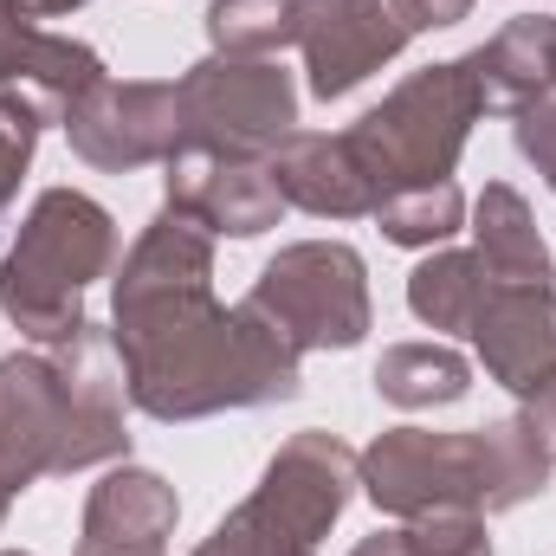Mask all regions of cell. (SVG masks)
Instances as JSON below:
<instances>
[{
    "label": "cell",
    "instance_id": "cell-23",
    "mask_svg": "<svg viewBox=\"0 0 556 556\" xmlns=\"http://www.w3.org/2000/svg\"><path fill=\"white\" fill-rule=\"evenodd\" d=\"M39 130H46V111L20 91H0V214L13 207L26 168H33V149H39Z\"/></svg>",
    "mask_w": 556,
    "mask_h": 556
},
{
    "label": "cell",
    "instance_id": "cell-5",
    "mask_svg": "<svg viewBox=\"0 0 556 556\" xmlns=\"http://www.w3.org/2000/svg\"><path fill=\"white\" fill-rule=\"evenodd\" d=\"M479 117H485V98H479L472 59H446V65L408 72L363 124H350V142H356V155L369 162V175L389 201L402 188L453 181L459 149H466Z\"/></svg>",
    "mask_w": 556,
    "mask_h": 556
},
{
    "label": "cell",
    "instance_id": "cell-21",
    "mask_svg": "<svg viewBox=\"0 0 556 556\" xmlns=\"http://www.w3.org/2000/svg\"><path fill=\"white\" fill-rule=\"evenodd\" d=\"M376 227L389 247H446L459 227H466V194L453 181H433V188H402L376 207Z\"/></svg>",
    "mask_w": 556,
    "mask_h": 556
},
{
    "label": "cell",
    "instance_id": "cell-8",
    "mask_svg": "<svg viewBox=\"0 0 556 556\" xmlns=\"http://www.w3.org/2000/svg\"><path fill=\"white\" fill-rule=\"evenodd\" d=\"M72 155H85L91 168L130 175L149 162H168L181 149V98L162 78H104L72 117H65Z\"/></svg>",
    "mask_w": 556,
    "mask_h": 556
},
{
    "label": "cell",
    "instance_id": "cell-12",
    "mask_svg": "<svg viewBox=\"0 0 556 556\" xmlns=\"http://www.w3.org/2000/svg\"><path fill=\"white\" fill-rule=\"evenodd\" d=\"M0 85L33 98L46 111V124H65L104 85V59L65 33L33 26L13 0H0Z\"/></svg>",
    "mask_w": 556,
    "mask_h": 556
},
{
    "label": "cell",
    "instance_id": "cell-13",
    "mask_svg": "<svg viewBox=\"0 0 556 556\" xmlns=\"http://www.w3.org/2000/svg\"><path fill=\"white\" fill-rule=\"evenodd\" d=\"M356 485H363L356 479V453L337 433L304 427V433H291L273 453V466H266V479H260L253 498H266L285 525H298L317 544V538H330V525L343 518V505H350Z\"/></svg>",
    "mask_w": 556,
    "mask_h": 556
},
{
    "label": "cell",
    "instance_id": "cell-14",
    "mask_svg": "<svg viewBox=\"0 0 556 556\" xmlns=\"http://www.w3.org/2000/svg\"><path fill=\"white\" fill-rule=\"evenodd\" d=\"M266 168H273L285 207H304L317 220H363V214L382 207V188H376L369 162L356 155L350 130L343 137H304V130H291Z\"/></svg>",
    "mask_w": 556,
    "mask_h": 556
},
{
    "label": "cell",
    "instance_id": "cell-19",
    "mask_svg": "<svg viewBox=\"0 0 556 556\" xmlns=\"http://www.w3.org/2000/svg\"><path fill=\"white\" fill-rule=\"evenodd\" d=\"M311 0H214L207 7V39L220 59H278L285 46L304 39Z\"/></svg>",
    "mask_w": 556,
    "mask_h": 556
},
{
    "label": "cell",
    "instance_id": "cell-30",
    "mask_svg": "<svg viewBox=\"0 0 556 556\" xmlns=\"http://www.w3.org/2000/svg\"><path fill=\"white\" fill-rule=\"evenodd\" d=\"M7 511H13V498H7V492H0V525H7Z\"/></svg>",
    "mask_w": 556,
    "mask_h": 556
},
{
    "label": "cell",
    "instance_id": "cell-10",
    "mask_svg": "<svg viewBox=\"0 0 556 556\" xmlns=\"http://www.w3.org/2000/svg\"><path fill=\"white\" fill-rule=\"evenodd\" d=\"M479 363L518 402L556 395V291L551 285H492L472 330Z\"/></svg>",
    "mask_w": 556,
    "mask_h": 556
},
{
    "label": "cell",
    "instance_id": "cell-22",
    "mask_svg": "<svg viewBox=\"0 0 556 556\" xmlns=\"http://www.w3.org/2000/svg\"><path fill=\"white\" fill-rule=\"evenodd\" d=\"M194 556H317V544H311L298 525H285L266 498H247L240 511H227V518L201 538Z\"/></svg>",
    "mask_w": 556,
    "mask_h": 556
},
{
    "label": "cell",
    "instance_id": "cell-7",
    "mask_svg": "<svg viewBox=\"0 0 556 556\" xmlns=\"http://www.w3.org/2000/svg\"><path fill=\"white\" fill-rule=\"evenodd\" d=\"M181 98V149L273 162L298 130V85L278 59H201L175 78Z\"/></svg>",
    "mask_w": 556,
    "mask_h": 556
},
{
    "label": "cell",
    "instance_id": "cell-18",
    "mask_svg": "<svg viewBox=\"0 0 556 556\" xmlns=\"http://www.w3.org/2000/svg\"><path fill=\"white\" fill-rule=\"evenodd\" d=\"M466 389H472V363L446 343H395L376 363V395L408 408V415L453 408V402H466Z\"/></svg>",
    "mask_w": 556,
    "mask_h": 556
},
{
    "label": "cell",
    "instance_id": "cell-17",
    "mask_svg": "<svg viewBox=\"0 0 556 556\" xmlns=\"http://www.w3.org/2000/svg\"><path fill=\"white\" fill-rule=\"evenodd\" d=\"M472 253L492 273V285H551L556 278L551 247L511 181H485V194L472 201Z\"/></svg>",
    "mask_w": 556,
    "mask_h": 556
},
{
    "label": "cell",
    "instance_id": "cell-25",
    "mask_svg": "<svg viewBox=\"0 0 556 556\" xmlns=\"http://www.w3.org/2000/svg\"><path fill=\"white\" fill-rule=\"evenodd\" d=\"M511 137H518V155H525V162L544 175V188L556 194V98H551V104H531V111H518Z\"/></svg>",
    "mask_w": 556,
    "mask_h": 556
},
{
    "label": "cell",
    "instance_id": "cell-3",
    "mask_svg": "<svg viewBox=\"0 0 556 556\" xmlns=\"http://www.w3.org/2000/svg\"><path fill=\"white\" fill-rule=\"evenodd\" d=\"M556 472L551 420L538 402L518 415L472 427V433H433V427H389L369 453H356V479L376 511L389 518H427V511H518L538 498Z\"/></svg>",
    "mask_w": 556,
    "mask_h": 556
},
{
    "label": "cell",
    "instance_id": "cell-4",
    "mask_svg": "<svg viewBox=\"0 0 556 556\" xmlns=\"http://www.w3.org/2000/svg\"><path fill=\"white\" fill-rule=\"evenodd\" d=\"M117 260V220L78 194V188H46L33 201V214L20 220V240L0 260V311L20 337L65 343L78 337L85 317V291L111 273Z\"/></svg>",
    "mask_w": 556,
    "mask_h": 556
},
{
    "label": "cell",
    "instance_id": "cell-28",
    "mask_svg": "<svg viewBox=\"0 0 556 556\" xmlns=\"http://www.w3.org/2000/svg\"><path fill=\"white\" fill-rule=\"evenodd\" d=\"M13 7H20L26 20H59V13H78L85 0H13Z\"/></svg>",
    "mask_w": 556,
    "mask_h": 556
},
{
    "label": "cell",
    "instance_id": "cell-29",
    "mask_svg": "<svg viewBox=\"0 0 556 556\" xmlns=\"http://www.w3.org/2000/svg\"><path fill=\"white\" fill-rule=\"evenodd\" d=\"M538 408H544V420H551V446H556V395H544Z\"/></svg>",
    "mask_w": 556,
    "mask_h": 556
},
{
    "label": "cell",
    "instance_id": "cell-6",
    "mask_svg": "<svg viewBox=\"0 0 556 556\" xmlns=\"http://www.w3.org/2000/svg\"><path fill=\"white\" fill-rule=\"evenodd\" d=\"M247 304L273 324L278 337L304 350H356L376 324L369 304V266L343 240H298L266 273L253 278Z\"/></svg>",
    "mask_w": 556,
    "mask_h": 556
},
{
    "label": "cell",
    "instance_id": "cell-20",
    "mask_svg": "<svg viewBox=\"0 0 556 556\" xmlns=\"http://www.w3.org/2000/svg\"><path fill=\"white\" fill-rule=\"evenodd\" d=\"M485 291H492V273L479 266V253H433L408 278V311L433 330H472Z\"/></svg>",
    "mask_w": 556,
    "mask_h": 556
},
{
    "label": "cell",
    "instance_id": "cell-27",
    "mask_svg": "<svg viewBox=\"0 0 556 556\" xmlns=\"http://www.w3.org/2000/svg\"><path fill=\"white\" fill-rule=\"evenodd\" d=\"M350 556H415L408 551V525H402V531H376V538H363Z\"/></svg>",
    "mask_w": 556,
    "mask_h": 556
},
{
    "label": "cell",
    "instance_id": "cell-11",
    "mask_svg": "<svg viewBox=\"0 0 556 556\" xmlns=\"http://www.w3.org/2000/svg\"><path fill=\"white\" fill-rule=\"evenodd\" d=\"M162 188H168V214L194 220L201 233H233V240H260L278 227L285 194H278L266 162H233V155H201V149H175L162 162Z\"/></svg>",
    "mask_w": 556,
    "mask_h": 556
},
{
    "label": "cell",
    "instance_id": "cell-9",
    "mask_svg": "<svg viewBox=\"0 0 556 556\" xmlns=\"http://www.w3.org/2000/svg\"><path fill=\"white\" fill-rule=\"evenodd\" d=\"M415 33L420 26L408 0H311L304 39H298L311 98H324V104L350 98L363 78H376L389 59H402V46Z\"/></svg>",
    "mask_w": 556,
    "mask_h": 556
},
{
    "label": "cell",
    "instance_id": "cell-1",
    "mask_svg": "<svg viewBox=\"0 0 556 556\" xmlns=\"http://www.w3.org/2000/svg\"><path fill=\"white\" fill-rule=\"evenodd\" d=\"M111 317L124 395L149 420H207L298 395V350L253 304L214 298V233L168 207L130 247Z\"/></svg>",
    "mask_w": 556,
    "mask_h": 556
},
{
    "label": "cell",
    "instance_id": "cell-16",
    "mask_svg": "<svg viewBox=\"0 0 556 556\" xmlns=\"http://www.w3.org/2000/svg\"><path fill=\"white\" fill-rule=\"evenodd\" d=\"M479 72L485 111H531L556 98V13H518L505 20L479 52H466Z\"/></svg>",
    "mask_w": 556,
    "mask_h": 556
},
{
    "label": "cell",
    "instance_id": "cell-15",
    "mask_svg": "<svg viewBox=\"0 0 556 556\" xmlns=\"http://www.w3.org/2000/svg\"><path fill=\"white\" fill-rule=\"evenodd\" d=\"M175 518H181V498L162 472L117 466L85 498L78 556H162V544L175 538Z\"/></svg>",
    "mask_w": 556,
    "mask_h": 556
},
{
    "label": "cell",
    "instance_id": "cell-31",
    "mask_svg": "<svg viewBox=\"0 0 556 556\" xmlns=\"http://www.w3.org/2000/svg\"><path fill=\"white\" fill-rule=\"evenodd\" d=\"M0 556H26V551H0Z\"/></svg>",
    "mask_w": 556,
    "mask_h": 556
},
{
    "label": "cell",
    "instance_id": "cell-2",
    "mask_svg": "<svg viewBox=\"0 0 556 556\" xmlns=\"http://www.w3.org/2000/svg\"><path fill=\"white\" fill-rule=\"evenodd\" d=\"M124 369L98 324L65 343L0 356V492L20 498L39 479H65L124 459Z\"/></svg>",
    "mask_w": 556,
    "mask_h": 556
},
{
    "label": "cell",
    "instance_id": "cell-26",
    "mask_svg": "<svg viewBox=\"0 0 556 556\" xmlns=\"http://www.w3.org/2000/svg\"><path fill=\"white\" fill-rule=\"evenodd\" d=\"M408 13H415V26H453V20H466L472 13V0H408Z\"/></svg>",
    "mask_w": 556,
    "mask_h": 556
},
{
    "label": "cell",
    "instance_id": "cell-24",
    "mask_svg": "<svg viewBox=\"0 0 556 556\" xmlns=\"http://www.w3.org/2000/svg\"><path fill=\"white\" fill-rule=\"evenodd\" d=\"M408 551L415 556H492V538H485L479 511H427V518H408Z\"/></svg>",
    "mask_w": 556,
    "mask_h": 556
}]
</instances>
